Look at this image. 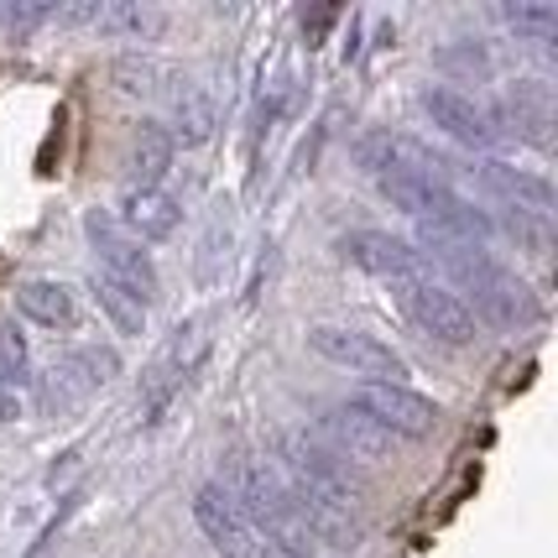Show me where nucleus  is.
I'll list each match as a JSON object with an SVG mask.
<instances>
[{
    "instance_id": "9b49d317",
    "label": "nucleus",
    "mask_w": 558,
    "mask_h": 558,
    "mask_svg": "<svg viewBox=\"0 0 558 558\" xmlns=\"http://www.w3.org/2000/svg\"><path fill=\"white\" fill-rule=\"evenodd\" d=\"M464 172L475 178V189H486L490 198H507V204H517L522 215H537V219L554 215V183H548L543 172L511 168V162H501V157H481V162H470Z\"/></svg>"
},
{
    "instance_id": "412c9836",
    "label": "nucleus",
    "mask_w": 558,
    "mask_h": 558,
    "mask_svg": "<svg viewBox=\"0 0 558 558\" xmlns=\"http://www.w3.org/2000/svg\"><path fill=\"white\" fill-rule=\"evenodd\" d=\"M52 16V5H0V22L26 32V26H43Z\"/></svg>"
},
{
    "instance_id": "f3484780",
    "label": "nucleus",
    "mask_w": 558,
    "mask_h": 558,
    "mask_svg": "<svg viewBox=\"0 0 558 558\" xmlns=\"http://www.w3.org/2000/svg\"><path fill=\"white\" fill-rule=\"evenodd\" d=\"M89 292H95L99 314L110 318V324H116L121 335H146V308L121 288V282H110L105 271H95V277H89Z\"/></svg>"
},
{
    "instance_id": "a211bd4d",
    "label": "nucleus",
    "mask_w": 558,
    "mask_h": 558,
    "mask_svg": "<svg viewBox=\"0 0 558 558\" xmlns=\"http://www.w3.org/2000/svg\"><path fill=\"white\" fill-rule=\"evenodd\" d=\"M95 26L99 32H110V37H151L157 26H162V11H151V5H131V0H110V5H95Z\"/></svg>"
},
{
    "instance_id": "9d476101",
    "label": "nucleus",
    "mask_w": 558,
    "mask_h": 558,
    "mask_svg": "<svg viewBox=\"0 0 558 558\" xmlns=\"http://www.w3.org/2000/svg\"><path fill=\"white\" fill-rule=\"evenodd\" d=\"M194 522L225 558H262V537H256V527L241 517V507L225 496L219 481L194 490Z\"/></svg>"
},
{
    "instance_id": "1a4fd4ad",
    "label": "nucleus",
    "mask_w": 558,
    "mask_h": 558,
    "mask_svg": "<svg viewBox=\"0 0 558 558\" xmlns=\"http://www.w3.org/2000/svg\"><path fill=\"white\" fill-rule=\"evenodd\" d=\"M350 267L371 271V277H391V282H413V277H428V262L413 241L402 235H387V230H344L335 241Z\"/></svg>"
},
{
    "instance_id": "20e7f679",
    "label": "nucleus",
    "mask_w": 558,
    "mask_h": 558,
    "mask_svg": "<svg viewBox=\"0 0 558 558\" xmlns=\"http://www.w3.org/2000/svg\"><path fill=\"white\" fill-rule=\"evenodd\" d=\"M308 350L318 361L350 371V376H365V381H402L408 376V361L381 335H365V329H350V324H314Z\"/></svg>"
},
{
    "instance_id": "f8f14e48",
    "label": "nucleus",
    "mask_w": 558,
    "mask_h": 558,
    "mask_svg": "<svg viewBox=\"0 0 558 558\" xmlns=\"http://www.w3.org/2000/svg\"><path fill=\"white\" fill-rule=\"evenodd\" d=\"M501 131L511 136H522V142H533L537 151H548V125H554V89L543 84V78H517L507 89V110L496 116Z\"/></svg>"
},
{
    "instance_id": "5701e85b",
    "label": "nucleus",
    "mask_w": 558,
    "mask_h": 558,
    "mask_svg": "<svg viewBox=\"0 0 558 558\" xmlns=\"http://www.w3.org/2000/svg\"><path fill=\"white\" fill-rule=\"evenodd\" d=\"M329 22H335V11H314V16H303V37H308V48L324 37V26Z\"/></svg>"
},
{
    "instance_id": "0eeeda50",
    "label": "nucleus",
    "mask_w": 558,
    "mask_h": 558,
    "mask_svg": "<svg viewBox=\"0 0 558 558\" xmlns=\"http://www.w3.org/2000/svg\"><path fill=\"white\" fill-rule=\"evenodd\" d=\"M350 402L361 408L365 417H376L391 438H428L438 428V402L413 391L408 381H361L350 391Z\"/></svg>"
},
{
    "instance_id": "39448f33",
    "label": "nucleus",
    "mask_w": 558,
    "mask_h": 558,
    "mask_svg": "<svg viewBox=\"0 0 558 558\" xmlns=\"http://www.w3.org/2000/svg\"><path fill=\"white\" fill-rule=\"evenodd\" d=\"M397 303H402V314L413 318L428 340L449 344V350H464L475 340V314L464 308V298L449 282H434V277L397 282Z\"/></svg>"
},
{
    "instance_id": "6e6552de",
    "label": "nucleus",
    "mask_w": 558,
    "mask_h": 558,
    "mask_svg": "<svg viewBox=\"0 0 558 558\" xmlns=\"http://www.w3.org/2000/svg\"><path fill=\"white\" fill-rule=\"evenodd\" d=\"M417 105H423V116L449 136V142L460 146H475V151H490V146L501 142V125H496V110H486L481 99L460 95V89H444V84H428L423 95H417Z\"/></svg>"
},
{
    "instance_id": "2eb2a0df",
    "label": "nucleus",
    "mask_w": 558,
    "mask_h": 558,
    "mask_svg": "<svg viewBox=\"0 0 558 558\" xmlns=\"http://www.w3.org/2000/svg\"><path fill=\"white\" fill-rule=\"evenodd\" d=\"M16 308H22L32 324L43 329H73L78 324V303H73V288H63L58 277H32L16 288Z\"/></svg>"
},
{
    "instance_id": "6ab92c4d",
    "label": "nucleus",
    "mask_w": 558,
    "mask_h": 558,
    "mask_svg": "<svg viewBox=\"0 0 558 558\" xmlns=\"http://www.w3.org/2000/svg\"><path fill=\"white\" fill-rule=\"evenodd\" d=\"M501 22H507L517 37H527V43H554L558 11L548 0H507V5H501Z\"/></svg>"
},
{
    "instance_id": "423d86ee",
    "label": "nucleus",
    "mask_w": 558,
    "mask_h": 558,
    "mask_svg": "<svg viewBox=\"0 0 558 558\" xmlns=\"http://www.w3.org/2000/svg\"><path fill=\"white\" fill-rule=\"evenodd\" d=\"M314 438L340 454L344 464H387L397 454L402 438H391L376 417H365L355 402H335V408H318L314 413Z\"/></svg>"
},
{
    "instance_id": "dca6fc26",
    "label": "nucleus",
    "mask_w": 558,
    "mask_h": 558,
    "mask_svg": "<svg viewBox=\"0 0 558 558\" xmlns=\"http://www.w3.org/2000/svg\"><path fill=\"white\" fill-rule=\"evenodd\" d=\"M116 84H121L125 95H172V84H178V73L168 69V63H157L151 52H125V58H116Z\"/></svg>"
},
{
    "instance_id": "4be33fe9",
    "label": "nucleus",
    "mask_w": 558,
    "mask_h": 558,
    "mask_svg": "<svg viewBox=\"0 0 558 558\" xmlns=\"http://www.w3.org/2000/svg\"><path fill=\"white\" fill-rule=\"evenodd\" d=\"M16 417H22V397L5 381V371H0V423H16Z\"/></svg>"
},
{
    "instance_id": "f03ea898",
    "label": "nucleus",
    "mask_w": 558,
    "mask_h": 558,
    "mask_svg": "<svg viewBox=\"0 0 558 558\" xmlns=\"http://www.w3.org/2000/svg\"><path fill=\"white\" fill-rule=\"evenodd\" d=\"M277 475L288 481V490L314 496V501H329V507L355 511L365 501L361 475H355L340 454H329L318 438H308V434H282L277 438Z\"/></svg>"
},
{
    "instance_id": "f257e3e1",
    "label": "nucleus",
    "mask_w": 558,
    "mask_h": 558,
    "mask_svg": "<svg viewBox=\"0 0 558 558\" xmlns=\"http://www.w3.org/2000/svg\"><path fill=\"white\" fill-rule=\"evenodd\" d=\"M417 241L438 245L444 271L470 292V303H464L470 314L490 318V324H501V329H527V324H537L543 308H537L533 288H527L511 267H501L486 245H454V241H434V235H417Z\"/></svg>"
},
{
    "instance_id": "7ed1b4c3",
    "label": "nucleus",
    "mask_w": 558,
    "mask_h": 558,
    "mask_svg": "<svg viewBox=\"0 0 558 558\" xmlns=\"http://www.w3.org/2000/svg\"><path fill=\"white\" fill-rule=\"evenodd\" d=\"M84 235L95 245V271H105L110 282H121L142 308L157 303V292H162V277H157V262H151V251H142L136 235H125L121 219L110 215V209H89L84 215Z\"/></svg>"
},
{
    "instance_id": "ddd939ff",
    "label": "nucleus",
    "mask_w": 558,
    "mask_h": 558,
    "mask_svg": "<svg viewBox=\"0 0 558 558\" xmlns=\"http://www.w3.org/2000/svg\"><path fill=\"white\" fill-rule=\"evenodd\" d=\"M172 131L162 121H142L131 131V146H125V172H131V183L125 189H162V178L172 172Z\"/></svg>"
},
{
    "instance_id": "aec40b11",
    "label": "nucleus",
    "mask_w": 558,
    "mask_h": 558,
    "mask_svg": "<svg viewBox=\"0 0 558 558\" xmlns=\"http://www.w3.org/2000/svg\"><path fill=\"white\" fill-rule=\"evenodd\" d=\"M0 371H5L11 387L26 376V340L16 335V324H0Z\"/></svg>"
},
{
    "instance_id": "4468645a",
    "label": "nucleus",
    "mask_w": 558,
    "mask_h": 558,
    "mask_svg": "<svg viewBox=\"0 0 558 558\" xmlns=\"http://www.w3.org/2000/svg\"><path fill=\"white\" fill-rule=\"evenodd\" d=\"M178 219H183V209L162 189H125L121 194V230L136 241H168Z\"/></svg>"
}]
</instances>
